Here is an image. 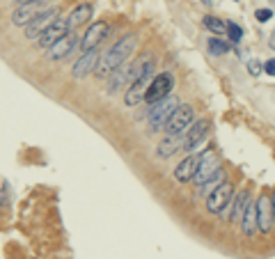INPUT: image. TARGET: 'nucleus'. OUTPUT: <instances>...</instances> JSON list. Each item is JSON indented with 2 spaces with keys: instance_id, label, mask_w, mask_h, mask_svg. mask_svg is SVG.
Returning <instances> with one entry per match:
<instances>
[{
  "instance_id": "f257e3e1",
  "label": "nucleus",
  "mask_w": 275,
  "mask_h": 259,
  "mask_svg": "<svg viewBox=\"0 0 275 259\" xmlns=\"http://www.w3.org/2000/svg\"><path fill=\"white\" fill-rule=\"evenodd\" d=\"M135 46H138V34L135 32H128V34H124V37H120V39L106 51V55L99 58V62H96V76H99V78H108L115 69H120V66L128 60V55L135 51Z\"/></svg>"
},
{
  "instance_id": "f03ea898",
  "label": "nucleus",
  "mask_w": 275,
  "mask_h": 259,
  "mask_svg": "<svg viewBox=\"0 0 275 259\" xmlns=\"http://www.w3.org/2000/svg\"><path fill=\"white\" fill-rule=\"evenodd\" d=\"M154 71H156V69H154V62H152V58H145L142 66L138 69V73H135L133 85L128 87L126 97H124L126 106H138L140 101H145V92H147V85L152 83V78L156 76Z\"/></svg>"
},
{
  "instance_id": "7ed1b4c3",
  "label": "nucleus",
  "mask_w": 275,
  "mask_h": 259,
  "mask_svg": "<svg viewBox=\"0 0 275 259\" xmlns=\"http://www.w3.org/2000/svg\"><path fill=\"white\" fill-rule=\"evenodd\" d=\"M177 106H179V99H177V97H172V94H168L165 99L152 103V108H149V113H147L149 129L161 131V129L165 127V122H168L170 117H172V113L177 110Z\"/></svg>"
},
{
  "instance_id": "20e7f679",
  "label": "nucleus",
  "mask_w": 275,
  "mask_h": 259,
  "mask_svg": "<svg viewBox=\"0 0 275 259\" xmlns=\"http://www.w3.org/2000/svg\"><path fill=\"white\" fill-rule=\"evenodd\" d=\"M172 85H175V78H172V73L170 71H163V73H156L152 83L147 85V92H145V101H147L149 106L156 103V101L165 99L170 92H172Z\"/></svg>"
},
{
  "instance_id": "39448f33",
  "label": "nucleus",
  "mask_w": 275,
  "mask_h": 259,
  "mask_svg": "<svg viewBox=\"0 0 275 259\" xmlns=\"http://www.w3.org/2000/svg\"><path fill=\"white\" fill-rule=\"evenodd\" d=\"M195 122V110L193 106H177V110L172 113V117H170L168 122H165V131H168V135H182L183 131H186L190 124Z\"/></svg>"
},
{
  "instance_id": "423d86ee",
  "label": "nucleus",
  "mask_w": 275,
  "mask_h": 259,
  "mask_svg": "<svg viewBox=\"0 0 275 259\" xmlns=\"http://www.w3.org/2000/svg\"><path fill=\"white\" fill-rule=\"evenodd\" d=\"M232 197H234V186L227 184V181H222L215 191H211V193L207 195V209L211 213H222L229 206Z\"/></svg>"
},
{
  "instance_id": "0eeeda50",
  "label": "nucleus",
  "mask_w": 275,
  "mask_h": 259,
  "mask_svg": "<svg viewBox=\"0 0 275 259\" xmlns=\"http://www.w3.org/2000/svg\"><path fill=\"white\" fill-rule=\"evenodd\" d=\"M58 16H60V7H46L37 19L30 21V23L26 26V37L28 39H37V37H39V34L58 19Z\"/></svg>"
},
{
  "instance_id": "6e6552de",
  "label": "nucleus",
  "mask_w": 275,
  "mask_h": 259,
  "mask_svg": "<svg viewBox=\"0 0 275 259\" xmlns=\"http://www.w3.org/2000/svg\"><path fill=\"white\" fill-rule=\"evenodd\" d=\"M209 127H211V122H209L207 117H202V120L193 122V124L188 127L186 138H183V142H182V149H186V152H193V149H197L202 140L209 135Z\"/></svg>"
},
{
  "instance_id": "1a4fd4ad",
  "label": "nucleus",
  "mask_w": 275,
  "mask_h": 259,
  "mask_svg": "<svg viewBox=\"0 0 275 259\" xmlns=\"http://www.w3.org/2000/svg\"><path fill=\"white\" fill-rule=\"evenodd\" d=\"M215 172H220V161H218V156H215L214 152H204L200 156V165H197V172H195L193 181L197 186H202V184L211 179Z\"/></svg>"
},
{
  "instance_id": "9d476101",
  "label": "nucleus",
  "mask_w": 275,
  "mask_h": 259,
  "mask_svg": "<svg viewBox=\"0 0 275 259\" xmlns=\"http://www.w3.org/2000/svg\"><path fill=\"white\" fill-rule=\"evenodd\" d=\"M69 32V26H67V16H58V19L51 23V26L44 30V32L37 37V46L44 48L46 51L51 44H55V41L60 39V37H64V34Z\"/></svg>"
},
{
  "instance_id": "9b49d317",
  "label": "nucleus",
  "mask_w": 275,
  "mask_h": 259,
  "mask_svg": "<svg viewBox=\"0 0 275 259\" xmlns=\"http://www.w3.org/2000/svg\"><path fill=\"white\" fill-rule=\"evenodd\" d=\"M255 211H257V229L262 234H269L273 229V206H271V197L266 193L259 195Z\"/></svg>"
},
{
  "instance_id": "f8f14e48",
  "label": "nucleus",
  "mask_w": 275,
  "mask_h": 259,
  "mask_svg": "<svg viewBox=\"0 0 275 259\" xmlns=\"http://www.w3.org/2000/svg\"><path fill=\"white\" fill-rule=\"evenodd\" d=\"M76 41H78V37H76L74 32H67L64 37H60L55 44H51V46L46 48V58L48 60H53V62L67 58V55H71V51H74Z\"/></svg>"
},
{
  "instance_id": "ddd939ff",
  "label": "nucleus",
  "mask_w": 275,
  "mask_h": 259,
  "mask_svg": "<svg viewBox=\"0 0 275 259\" xmlns=\"http://www.w3.org/2000/svg\"><path fill=\"white\" fill-rule=\"evenodd\" d=\"M108 30H110V26H108V23H103V21H96V23H92V26L88 28L85 37H83L81 48H83V51H92V48H99V44L108 37Z\"/></svg>"
},
{
  "instance_id": "4468645a",
  "label": "nucleus",
  "mask_w": 275,
  "mask_h": 259,
  "mask_svg": "<svg viewBox=\"0 0 275 259\" xmlns=\"http://www.w3.org/2000/svg\"><path fill=\"white\" fill-rule=\"evenodd\" d=\"M101 53H99V48H92V51H83V55L76 60L74 69H71V76L74 78H85L88 73H92V69L96 66V62H99Z\"/></svg>"
},
{
  "instance_id": "2eb2a0df",
  "label": "nucleus",
  "mask_w": 275,
  "mask_h": 259,
  "mask_svg": "<svg viewBox=\"0 0 275 259\" xmlns=\"http://www.w3.org/2000/svg\"><path fill=\"white\" fill-rule=\"evenodd\" d=\"M44 9H46V7H44V0H41V2H30V5H19L12 14V23L14 26H28V23L37 19Z\"/></svg>"
},
{
  "instance_id": "dca6fc26",
  "label": "nucleus",
  "mask_w": 275,
  "mask_h": 259,
  "mask_svg": "<svg viewBox=\"0 0 275 259\" xmlns=\"http://www.w3.org/2000/svg\"><path fill=\"white\" fill-rule=\"evenodd\" d=\"M197 165H200V156H195V154H188L186 159L175 167V179L186 184V181H193L195 172H197Z\"/></svg>"
},
{
  "instance_id": "f3484780",
  "label": "nucleus",
  "mask_w": 275,
  "mask_h": 259,
  "mask_svg": "<svg viewBox=\"0 0 275 259\" xmlns=\"http://www.w3.org/2000/svg\"><path fill=\"white\" fill-rule=\"evenodd\" d=\"M92 19V5H78L74 12L67 16V26H69V32H74L78 28H83L88 21Z\"/></svg>"
},
{
  "instance_id": "a211bd4d",
  "label": "nucleus",
  "mask_w": 275,
  "mask_h": 259,
  "mask_svg": "<svg viewBox=\"0 0 275 259\" xmlns=\"http://www.w3.org/2000/svg\"><path fill=\"white\" fill-rule=\"evenodd\" d=\"M239 223H241V232L245 236H252L257 232V211H255V204L250 199H248V204H245V209H243Z\"/></svg>"
},
{
  "instance_id": "6ab92c4d",
  "label": "nucleus",
  "mask_w": 275,
  "mask_h": 259,
  "mask_svg": "<svg viewBox=\"0 0 275 259\" xmlns=\"http://www.w3.org/2000/svg\"><path fill=\"white\" fill-rule=\"evenodd\" d=\"M248 199H250V193L248 191H241L239 195H234L232 197V213H229V220L232 223H239L241 220V213H243V209H245V204H248Z\"/></svg>"
},
{
  "instance_id": "aec40b11",
  "label": "nucleus",
  "mask_w": 275,
  "mask_h": 259,
  "mask_svg": "<svg viewBox=\"0 0 275 259\" xmlns=\"http://www.w3.org/2000/svg\"><path fill=\"white\" fill-rule=\"evenodd\" d=\"M182 149V142H179V135H168V138L163 140L161 145H158V149H156V154L161 156V159H170L175 152H179Z\"/></svg>"
},
{
  "instance_id": "412c9836",
  "label": "nucleus",
  "mask_w": 275,
  "mask_h": 259,
  "mask_svg": "<svg viewBox=\"0 0 275 259\" xmlns=\"http://www.w3.org/2000/svg\"><path fill=\"white\" fill-rule=\"evenodd\" d=\"M126 78H128V66L122 65L120 69H115V71L108 76V92L115 94L122 85H124V80H126Z\"/></svg>"
},
{
  "instance_id": "4be33fe9",
  "label": "nucleus",
  "mask_w": 275,
  "mask_h": 259,
  "mask_svg": "<svg viewBox=\"0 0 275 259\" xmlns=\"http://www.w3.org/2000/svg\"><path fill=\"white\" fill-rule=\"evenodd\" d=\"M222 181H225V172L220 170V172H215L209 181H204V184H202V186H200V193H202V195H209L211 191H215V188L220 186Z\"/></svg>"
},
{
  "instance_id": "5701e85b",
  "label": "nucleus",
  "mask_w": 275,
  "mask_h": 259,
  "mask_svg": "<svg viewBox=\"0 0 275 259\" xmlns=\"http://www.w3.org/2000/svg\"><path fill=\"white\" fill-rule=\"evenodd\" d=\"M207 48H209V53L214 55V58H220V55H225V53L229 51L227 44H225V41H220L218 37H209Z\"/></svg>"
},
{
  "instance_id": "b1692460",
  "label": "nucleus",
  "mask_w": 275,
  "mask_h": 259,
  "mask_svg": "<svg viewBox=\"0 0 275 259\" xmlns=\"http://www.w3.org/2000/svg\"><path fill=\"white\" fill-rule=\"evenodd\" d=\"M202 23H204V28H207V30H211L214 34H225V23H222L220 19L211 16V14H209V16H204V21H202Z\"/></svg>"
},
{
  "instance_id": "393cba45",
  "label": "nucleus",
  "mask_w": 275,
  "mask_h": 259,
  "mask_svg": "<svg viewBox=\"0 0 275 259\" xmlns=\"http://www.w3.org/2000/svg\"><path fill=\"white\" fill-rule=\"evenodd\" d=\"M225 32H227L232 44H239V41L243 39V30H241V26H236V23H225Z\"/></svg>"
},
{
  "instance_id": "a878e982",
  "label": "nucleus",
  "mask_w": 275,
  "mask_h": 259,
  "mask_svg": "<svg viewBox=\"0 0 275 259\" xmlns=\"http://www.w3.org/2000/svg\"><path fill=\"white\" fill-rule=\"evenodd\" d=\"M255 19L259 21V23H266L269 19H273V9H257V12H255Z\"/></svg>"
},
{
  "instance_id": "bb28decb",
  "label": "nucleus",
  "mask_w": 275,
  "mask_h": 259,
  "mask_svg": "<svg viewBox=\"0 0 275 259\" xmlns=\"http://www.w3.org/2000/svg\"><path fill=\"white\" fill-rule=\"evenodd\" d=\"M248 69H250V73H252V76H262V71H264V66L259 65L257 60H250L248 62Z\"/></svg>"
},
{
  "instance_id": "cd10ccee",
  "label": "nucleus",
  "mask_w": 275,
  "mask_h": 259,
  "mask_svg": "<svg viewBox=\"0 0 275 259\" xmlns=\"http://www.w3.org/2000/svg\"><path fill=\"white\" fill-rule=\"evenodd\" d=\"M262 66H264V71L269 73V76H275V58H271V60H266Z\"/></svg>"
},
{
  "instance_id": "c85d7f7f",
  "label": "nucleus",
  "mask_w": 275,
  "mask_h": 259,
  "mask_svg": "<svg viewBox=\"0 0 275 259\" xmlns=\"http://www.w3.org/2000/svg\"><path fill=\"white\" fill-rule=\"evenodd\" d=\"M19 5H30V2H41V0H16Z\"/></svg>"
},
{
  "instance_id": "c756f323",
  "label": "nucleus",
  "mask_w": 275,
  "mask_h": 259,
  "mask_svg": "<svg viewBox=\"0 0 275 259\" xmlns=\"http://www.w3.org/2000/svg\"><path fill=\"white\" fill-rule=\"evenodd\" d=\"M271 206H273V225H275V193H273V197H271Z\"/></svg>"
},
{
  "instance_id": "7c9ffc66",
  "label": "nucleus",
  "mask_w": 275,
  "mask_h": 259,
  "mask_svg": "<svg viewBox=\"0 0 275 259\" xmlns=\"http://www.w3.org/2000/svg\"><path fill=\"white\" fill-rule=\"evenodd\" d=\"M269 46H271V48H273V51H275V37H271V39H269Z\"/></svg>"
},
{
  "instance_id": "2f4dec72",
  "label": "nucleus",
  "mask_w": 275,
  "mask_h": 259,
  "mask_svg": "<svg viewBox=\"0 0 275 259\" xmlns=\"http://www.w3.org/2000/svg\"><path fill=\"white\" fill-rule=\"evenodd\" d=\"M202 2H204V5H214V0H202Z\"/></svg>"
},
{
  "instance_id": "473e14b6",
  "label": "nucleus",
  "mask_w": 275,
  "mask_h": 259,
  "mask_svg": "<svg viewBox=\"0 0 275 259\" xmlns=\"http://www.w3.org/2000/svg\"><path fill=\"white\" fill-rule=\"evenodd\" d=\"M271 37H275V30H273V34H271Z\"/></svg>"
}]
</instances>
